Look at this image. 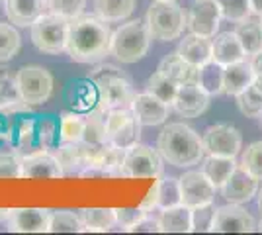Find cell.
I'll list each match as a JSON object with an SVG mask.
<instances>
[{
	"label": "cell",
	"instance_id": "obj_1",
	"mask_svg": "<svg viewBox=\"0 0 262 235\" xmlns=\"http://www.w3.org/2000/svg\"><path fill=\"white\" fill-rule=\"evenodd\" d=\"M112 30L98 16L80 14L69 22L67 55L77 63H98L110 55Z\"/></svg>",
	"mask_w": 262,
	"mask_h": 235
},
{
	"label": "cell",
	"instance_id": "obj_2",
	"mask_svg": "<svg viewBox=\"0 0 262 235\" xmlns=\"http://www.w3.org/2000/svg\"><path fill=\"white\" fill-rule=\"evenodd\" d=\"M157 149L163 157V161L180 168L194 167L200 161H204V155H206L202 135L190 125L180 122L168 123L161 132Z\"/></svg>",
	"mask_w": 262,
	"mask_h": 235
},
{
	"label": "cell",
	"instance_id": "obj_3",
	"mask_svg": "<svg viewBox=\"0 0 262 235\" xmlns=\"http://www.w3.org/2000/svg\"><path fill=\"white\" fill-rule=\"evenodd\" d=\"M149 45L151 34L147 30V24L141 20H131L127 24H121L116 32H112L110 55H114L125 65H131L147 55Z\"/></svg>",
	"mask_w": 262,
	"mask_h": 235
},
{
	"label": "cell",
	"instance_id": "obj_4",
	"mask_svg": "<svg viewBox=\"0 0 262 235\" xmlns=\"http://www.w3.org/2000/svg\"><path fill=\"white\" fill-rule=\"evenodd\" d=\"M151 39L172 41L178 39L186 28V14L176 0H155L145 16Z\"/></svg>",
	"mask_w": 262,
	"mask_h": 235
},
{
	"label": "cell",
	"instance_id": "obj_5",
	"mask_svg": "<svg viewBox=\"0 0 262 235\" xmlns=\"http://www.w3.org/2000/svg\"><path fill=\"white\" fill-rule=\"evenodd\" d=\"M92 82L98 92V102L106 106L108 110L116 108H131L135 90L131 80L120 69L116 67H102L92 75Z\"/></svg>",
	"mask_w": 262,
	"mask_h": 235
},
{
	"label": "cell",
	"instance_id": "obj_6",
	"mask_svg": "<svg viewBox=\"0 0 262 235\" xmlns=\"http://www.w3.org/2000/svg\"><path fill=\"white\" fill-rule=\"evenodd\" d=\"M69 18L59 16L53 12L41 14L32 28L33 45L47 55H59L67 49V35H69Z\"/></svg>",
	"mask_w": 262,
	"mask_h": 235
},
{
	"label": "cell",
	"instance_id": "obj_7",
	"mask_svg": "<svg viewBox=\"0 0 262 235\" xmlns=\"http://www.w3.org/2000/svg\"><path fill=\"white\" fill-rule=\"evenodd\" d=\"M16 87L22 102L28 106H39L51 98L53 94V77L45 67L26 65L16 73Z\"/></svg>",
	"mask_w": 262,
	"mask_h": 235
},
{
	"label": "cell",
	"instance_id": "obj_8",
	"mask_svg": "<svg viewBox=\"0 0 262 235\" xmlns=\"http://www.w3.org/2000/svg\"><path fill=\"white\" fill-rule=\"evenodd\" d=\"M161 173H163V157L159 153V149H153L145 143H135L129 149H125L121 177L155 179V177H161Z\"/></svg>",
	"mask_w": 262,
	"mask_h": 235
},
{
	"label": "cell",
	"instance_id": "obj_9",
	"mask_svg": "<svg viewBox=\"0 0 262 235\" xmlns=\"http://www.w3.org/2000/svg\"><path fill=\"white\" fill-rule=\"evenodd\" d=\"M256 229V222L243 204H225L213 210L209 231L215 233H251Z\"/></svg>",
	"mask_w": 262,
	"mask_h": 235
},
{
	"label": "cell",
	"instance_id": "obj_10",
	"mask_svg": "<svg viewBox=\"0 0 262 235\" xmlns=\"http://www.w3.org/2000/svg\"><path fill=\"white\" fill-rule=\"evenodd\" d=\"M202 143L206 155L237 157L243 147V137L239 130L229 123H215L202 134Z\"/></svg>",
	"mask_w": 262,
	"mask_h": 235
},
{
	"label": "cell",
	"instance_id": "obj_11",
	"mask_svg": "<svg viewBox=\"0 0 262 235\" xmlns=\"http://www.w3.org/2000/svg\"><path fill=\"white\" fill-rule=\"evenodd\" d=\"M221 6L217 0H196L186 14V28L190 34L213 37L221 22Z\"/></svg>",
	"mask_w": 262,
	"mask_h": 235
},
{
	"label": "cell",
	"instance_id": "obj_12",
	"mask_svg": "<svg viewBox=\"0 0 262 235\" xmlns=\"http://www.w3.org/2000/svg\"><path fill=\"white\" fill-rule=\"evenodd\" d=\"M178 182H180L182 204L192 210L213 204L215 200V186L202 170H188L178 179Z\"/></svg>",
	"mask_w": 262,
	"mask_h": 235
},
{
	"label": "cell",
	"instance_id": "obj_13",
	"mask_svg": "<svg viewBox=\"0 0 262 235\" xmlns=\"http://www.w3.org/2000/svg\"><path fill=\"white\" fill-rule=\"evenodd\" d=\"M209 96L206 90L200 87L198 80H190L178 87L176 98L172 102V108L180 114L182 118H200L208 110Z\"/></svg>",
	"mask_w": 262,
	"mask_h": 235
},
{
	"label": "cell",
	"instance_id": "obj_14",
	"mask_svg": "<svg viewBox=\"0 0 262 235\" xmlns=\"http://www.w3.org/2000/svg\"><path fill=\"white\" fill-rule=\"evenodd\" d=\"M256 192H258V179L252 177L243 165H237V168L221 186L223 198L231 204H247L256 196Z\"/></svg>",
	"mask_w": 262,
	"mask_h": 235
},
{
	"label": "cell",
	"instance_id": "obj_15",
	"mask_svg": "<svg viewBox=\"0 0 262 235\" xmlns=\"http://www.w3.org/2000/svg\"><path fill=\"white\" fill-rule=\"evenodd\" d=\"M65 177L57 157L45 149L22 157V179H61Z\"/></svg>",
	"mask_w": 262,
	"mask_h": 235
},
{
	"label": "cell",
	"instance_id": "obj_16",
	"mask_svg": "<svg viewBox=\"0 0 262 235\" xmlns=\"http://www.w3.org/2000/svg\"><path fill=\"white\" fill-rule=\"evenodd\" d=\"M51 212L43 208H20L12 210L8 222V231L14 233H43L49 227Z\"/></svg>",
	"mask_w": 262,
	"mask_h": 235
},
{
	"label": "cell",
	"instance_id": "obj_17",
	"mask_svg": "<svg viewBox=\"0 0 262 235\" xmlns=\"http://www.w3.org/2000/svg\"><path fill=\"white\" fill-rule=\"evenodd\" d=\"M131 110L141 125H161L168 118V104L159 100L151 92L135 94Z\"/></svg>",
	"mask_w": 262,
	"mask_h": 235
},
{
	"label": "cell",
	"instance_id": "obj_18",
	"mask_svg": "<svg viewBox=\"0 0 262 235\" xmlns=\"http://www.w3.org/2000/svg\"><path fill=\"white\" fill-rule=\"evenodd\" d=\"M47 10V0H4L8 22L18 28L32 26Z\"/></svg>",
	"mask_w": 262,
	"mask_h": 235
},
{
	"label": "cell",
	"instance_id": "obj_19",
	"mask_svg": "<svg viewBox=\"0 0 262 235\" xmlns=\"http://www.w3.org/2000/svg\"><path fill=\"white\" fill-rule=\"evenodd\" d=\"M211 49H213L211 37L190 34V35H184V39L180 41L176 53L182 57L184 61H188L190 65L202 67L204 63L211 61Z\"/></svg>",
	"mask_w": 262,
	"mask_h": 235
},
{
	"label": "cell",
	"instance_id": "obj_20",
	"mask_svg": "<svg viewBox=\"0 0 262 235\" xmlns=\"http://www.w3.org/2000/svg\"><path fill=\"white\" fill-rule=\"evenodd\" d=\"M211 41H213L211 59L221 63L223 67L247 59V53H245V49H243V45H241L239 37H237L235 32H221V34H215Z\"/></svg>",
	"mask_w": 262,
	"mask_h": 235
},
{
	"label": "cell",
	"instance_id": "obj_21",
	"mask_svg": "<svg viewBox=\"0 0 262 235\" xmlns=\"http://www.w3.org/2000/svg\"><path fill=\"white\" fill-rule=\"evenodd\" d=\"M159 231L163 233H190L194 231L192 208L178 204L174 208H164L159 216Z\"/></svg>",
	"mask_w": 262,
	"mask_h": 235
},
{
	"label": "cell",
	"instance_id": "obj_22",
	"mask_svg": "<svg viewBox=\"0 0 262 235\" xmlns=\"http://www.w3.org/2000/svg\"><path fill=\"white\" fill-rule=\"evenodd\" d=\"M254 80V73L251 69L249 61H237V63H231L225 65V73H223V94H229V96H237L243 90L247 89Z\"/></svg>",
	"mask_w": 262,
	"mask_h": 235
},
{
	"label": "cell",
	"instance_id": "obj_23",
	"mask_svg": "<svg viewBox=\"0 0 262 235\" xmlns=\"http://www.w3.org/2000/svg\"><path fill=\"white\" fill-rule=\"evenodd\" d=\"M55 157L65 175H80L86 168V151H84V141H75V143H63L59 149H55Z\"/></svg>",
	"mask_w": 262,
	"mask_h": 235
},
{
	"label": "cell",
	"instance_id": "obj_24",
	"mask_svg": "<svg viewBox=\"0 0 262 235\" xmlns=\"http://www.w3.org/2000/svg\"><path fill=\"white\" fill-rule=\"evenodd\" d=\"M233 32L239 37L247 57H252L254 53L262 51V20L258 16L237 22V28Z\"/></svg>",
	"mask_w": 262,
	"mask_h": 235
},
{
	"label": "cell",
	"instance_id": "obj_25",
	"mask_svg": "<svg viewBox=\"0 0 262 235\" xmlns=\"http://www.w3.org/2000/svg\"><path fill=\"white\" fill-rule=\"evenodd\" d=\"M106 118H108V108L98 106L84 118V134H82V141L84 143H92V145H102L108 143L106 137Z\"/></svg>",
	"mask_w": 262,
	"mask_h": 235
},
{
	"label": "cell",
	"instance_id": "obj_26",
	"mask_svg": "<svg viewBox=\"0 0 262 235\" xmlns=\"http://www.w3.org/2000/svg\"><path fill=\"white\" fill-rule=\"evenodd\" d=\"M237 168L235 157H221V155H208L202 163V173L208 177L215 188H221L223 182L229 179L231 173Z\"/></svg>",
	"mask_w": 262,
	"mask_h": 235
},
{
	"label": "cell",
	"instance_id": "obj_27",
	"mask_svg": "<svg viewBox=\"0 0 262 235\" xmlns=\"http://www.w3.org/2000/svg\"><path fill=\"white\" fill-rule=\"evenodd\" d=\"M159 71L164 73L166 77H170L172 80H176L178 84H184V82H190V80H198V67L184 61L176 51L170 53V55H166L159 63Z\"/></svg>",
	"mask_w": 262,
	"mask_h": 235
},
{
	"label": "cell",
	"instance_id": "obj_28",
	"mask_svg": "<svg viewBox=\"0 0 262 235\" xmlns=\"http://www.w3.org/2000/svg\"><path fill=\"white\" fill-rule=\"evenodd\" d=\"M137 0H94L96 16L104 22H121L135 10Z\"/></svg>",
	"mask_w": 262,
	"mask_h": 235
},
{
	"label": "cell",
	"instance_id": "obj_29",
	"mask_svg": "<svg viewBox=\"0 0 262 235\" xmlns=\"http://www.w3.org/2000/svg\"><path fill=\"white\" fill-rule=\"evenodd\" d=\"M82 231H110L116 222V210L112 208H84L80 210Z\"/></svg>",
	"mask_w": 262,
	"mask_h": 235
},
{
	"label": "cell",
	"instance_id": "obj_30",
	"mask_svg": "<svg viewBox=\"0 0 262 235\" xmlns=\"http://www.w3.org/2000/svg\"><path fill=\"white\" fill-rule=\"evenodd\" d=\"M241 114L247 118H260L262 116V77H254L251 84L235 96Z\"/></svg>",
	"mask_w": 262,
	"mask_h": 235
},
{
	"label": "cell",
	"instance_id": "obj_31",
	"mask_svg": "<svg viewBox=\"0 0 262 235\" xmlns=\"http://www.w3.org/2000/svg\"><path fill=\"white\" fill-rule=\"evenodd\" d=\"M223 73L225 67L211 59L202 67H198V82L209 96H219L223 94Z\"/></svg>",
	"mask_w": 262,
	"mask_h": 235
},
{
	"label": "cell",
	"instance_id": "obj_32",
	"mask_svg": "<svg viewBox=\"0 0 262 235\" xmlns=\"http://www.w3.org/2000/svg\"><path fill=\"white\" fill-rule=\"evenodd\" d=\"M178 82L172 80L170 77H166L164 73H161L159 69L155 71L153 75L147 80V92H151L153 96H157L159 100H163L164 104L172 106V102L176 98V92H178Z\"/></svg>",
	"mask_w": 262,
	"mask_h": 235
},
{
	"label": "cell",
	"instance_id": "obj_33",
	"mask_svg": "<svg viewBox=\"0 0 262 235\" xmlns=\"http://www.w3.org/2000/svg\"><path fill=\"white\" fill-rule=\"evenodd\" d=\"M139 137H141V123H139V120L133 114L120 130H116L114 134L110 135L108 143L120 147V149H129L131 145L139 143Z\"/></svg>",
	"mask_w": 262,
	"mask_h": 235
},
{
	"label": "cell",
	"instance_id": "obj_34",
	"mask_svg": "<svg viewBox=\"0 0 262 235\" xmlns=\"http://www.w3.org/2000/svg\"><path fill=\"white\" fill-rule=\"evenodd\" d=\"M178 204H182L178 179L168 177V179L157 180V208L164 210V208H174Z\"/></svg>",
	"mask_w": 262,
	"mask_h": 235
},
{
	"label": "cell",
	"instance_id": "obj_35",
	"mask_svg": "<svg viewBox=\"0 0 262 235\" xmlns=\"http://www.w3.org/2000/svg\"><path fill=\"white\" fill-rule=\"evenodd\" d=\"M22 47V37L14 24L0 22V63L10 61Z\"/></svg>",
	"mask_w": 262,
	"mask_h": 235
},
{
	"label": "cell",
	"instance_id": "obj_36",
	"mask_svg": "<svg viewBox=\"0 0 262 235\" xmlns=\"http://www.w3.org/2000/svg\"><path fill=\"white\" fill-rule=\"evenodd\" d=\"M47 231H51V233H78V231H82V220L78 213L69 212V210L51 212Z\"/></svg>",
	"mask_w": 262,
	"mask_h": 235
},
{
	"label": "cell",
	"instance_id": "obj_37",
	"mask_svg": "<svg viewBox=\"0 0 262 235\" xmlns=\"http://www.w3.org/2000/svg\"><path fill=\"white\" fill-rule=\"evenodd\" d=\"M84 134V118H80L75 112L61 114V123H59V135L63 143H75L82 141Z\"/></svg>",
	"mask_w": 262,
	"mask_h": 235
},
{
	"label": "cell",
	"instance_id": "obj_38",
	"mask_svg": "<svg viewBox=\"0 0 262 235\" xmlns=\"http://www.w3.org/2000/svg\"><path fill=\"white\" fill-rule=\"evenodd\" d=\"M18 104H22V98L16 87V78L10 77L6 71H0V112L10 110Z\"/></svg>",
	"mask_w": 262,
	"mask_h": 235
},
{
	"label": "cell",
	"instance_id": "obj_39",
	"mask_svg": "<svg viewBox=\"0 0 262 235\" xmlns=\"http://www.w3.org/2000/svg\"><path fill=\"white\" fill-rule=\"evenodd\" d=\"M221 6V16L229 22H243L251 18V4L249 0H217Z\"/></svg>",
	"mask_w": 262,
	"mask_h": 235
},
{
	"label": "cell",
	"instance_id": "obj_40",
	"mask_svg": "<svg viewBox=\"0 0 262 235\" xmlns=\"http://www.w3.org/2000/svg\"><path fill=\"white\" fill-rule=\"evenodd\" d=\"M241 165L247 168L252 177L262 180V141H254L245 149Z\"/></svg>",
	"mask_w": 262,
	"mask_h": 235
},
{
	"label": "cell",
	"instance_id": "obj_41",
	"mask_svg": "<svg viewBox=\"0 0 262 235\" xmlns=\"http://www.w3.org/2000/svg\"><path fill=\"white\" fill-rule=\"evenodd\" d=\"M84 6H86V0H47V10L65 16L69 20L80 16L84 12Z\"/></svg>",
	"mask_w": 262,
	"mask_h": 235
},
{
	"label": "cell",
	"instance_id": "obj_42",
	"mask_svg": "<svg viewBox=\"0 0 262 235\" xmlns=\"http://www.w3.org/2000/svg\"><path fill=\"white\" fill-rule=\"evenodd\" d=\"M0 179H22V157L0 153Z\"/></svg>",
	"mask_w": 262,
	"mask_h": 235
},
{
	"label": "cell",
	"instance_id": "obj_43",
	"mask_svg": "<svg viewBox=\"0 0 262 235\" xmlns=\"http://www.w3.org/2000/svg\"><path fill=\"white\" fill-rule=\"evenodd\" d=\"M147 213L149 212H145L141 208H118V210H116V222H118L120 227H123V229L127 231V229L133 227L137 222H141Z\"/></svg>",
	"mask_w": 262,
	"mask_h": 235
},
{
	"label": "cell",
	"instance_id": "obj_44",
	"mask_svg": "<svg viewBox=\"0 0 262 235\" xmlns=\"http://www.w3.org/2000/svg\"><path fill=\"white\" fill-rule=\"evenodd\" d=\"M211 204L202 206V208H194L192 210V222H194V231H209V224H211V216H213Z\"/></svg>",
	"mask_w": 262,
	"mask_h": 235
},
{
	"label": "cell",
	"instance_id": "obj_45",
	"mask_svg": "<svg viewBox=\"0 0 262 235\" xmlns=\"http://www.w3.org/2000/svg\"><path fill=\"white\" fill-rule=\"evenodd\" d=\"M127 231H129V233H155V231H159V220L149 218V213H147L141 222H137V224L133 225V227H129Z\"/></svg>",
	"mask_w": 262,
	"mask_h": 235
},
{
	"label": "cell",
	"instance_id": "obj_46",
	"mask_svg": "<svg viewBox=\"0 0 262 235\" xmlns=\"http://www.w3.org/2000/svg\"><path fill=\"white\" fill-rule=\"evenodd\" d=\"M141 210H145V212H151V210H155L157 208V182L153 184V188L149 190V194H147V198L141 202V206H139Z\"/></svg>",
	"mask_w": 262,
	"mask_h": 235
},
{
	"label": "cell",
	"instance_id": "obj_47",
	"mask_svg": "<svg viewBox=\"0 0 262 235\" xmlns=\"http://www.w3.org/2000/svg\"><path fill=\"white\" fill-rule=\"evenodd\" d=\"M249 63H251V69H252V73H254V77H262V51L254 53V55L249 59Z\"/></svg>",
	"mask_w": 262,
	"mask_h": 235
},
{
	"label": "cell",
	"instance_id": "obj_48",
	"mask_svg": "<svg viewBox=\"0 0 262 235\" xmlns=\"http://www.w3.org/2000/svg\"><path fill=\"white\" fill-rule=\"evenodd\" d=\"M249 4H251V12L254 16H262V0H249Z\"/></svg>",
	"mask_w": 262,
	"mask_h": 235
},
{
	"label": "cell",
	"instance_id": "obj_49",
	"mask_svg": "<svg viewBox=\"0 0 262 235\" xmlns=\"http://www.w3.org/2000/svg\"><path fill=\"white\" fill-rule=\"evenodd\" d=\"M10 212H12V210H0V222L8 220V218H10Z\"/></svg>",
	"mask_w": 262,
	"mask_h": 235
},
{
	"label": "cell",
	"instance_id": "obj_50",
	"mask_svg": "<svg viewBox=\"0 0 262 235\" xmlns=\"http://www.w3.org/2000/svg\"><path fill=\"white\" fill-rule=\"evenodd\" d=\"M256 198H258V200H256V204H258V210L262 212V188L256 192Z\"/></svg>",
	"mask_w": 262,
	"mask_h": 235
},
{
	"label": "cell",
	"instance_id": "obj_51",
	"mask_svg": "<svg viewBox=\"0 0 262 235\" xmlns=\"http://www.w3.org/2000/svg\"><path fill=\"white\" fill-rule=\"evenodd\" d=\"M256 229H258V231H262V220H260V224L256 225Z\"/></svg>",
	"mask_w": 262,
	"mask_h": 235
},
{
	"label": "cell",
	"instance_id": "obj_52",
	"mask_svg": "<svg viewBox=\"0 0 262 235\" xmlns=\"http://www.w3.org/2000/svg\"><path fill=\"white\" fill-rule=\"evenodd\" d=\"M260 20H262V16H260Z\"/></svg>",
	"mask_w": 262,
	"mask_h": 235
}]
</instances>
